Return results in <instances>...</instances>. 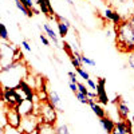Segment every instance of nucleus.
Masks as SVG:
<instances>
[{
  "mask_svg": "<svg viewBox=\"0 0 134 134\" xmlns=\"http://www.w3.org/2000/svg\"><path fill=\"white\" fill-rule=\"evenodd\" d=\"M127 66L130 67V69L134 70V51L129 54V58H127Z\"/></svg>",
  "mask_w": 134,
  "mask_h": 134,
  "instance_id": "obj_31",
  "label": "nucleus"
},
{
  "mask_svg": "<svg viewBox=\"0 0 134 134\" xmlns=\"http://www.w3.org/2000/svg\"><path fill=\"white\" fill-rule=\"evenodd\" d=\"M115 44L121 52H133L134 51V27L130 24L129 19H125L122 23L115 26Z\"/></svg>",
  "mask_w": 134,
  "mask_h": 134,
  "instance_id": "obj_2",
  "label": "nucleus"
},
{
  "mask_svg": "<svg viewBox=\"0 0 134 134\" xmlns=\"http://www.w3.org/2000/svg\"><path fill=\"white\" fill-rule=\"evenodd\" d=\"M43 31H44V34L48 36V39L51 40V42H54V44L57 47H59V35H57V32L54 31V28L48 24V23H44L43 24Z\"/></svg>",
  "mask_w": 134,
  "mask_h": 134,
  "instance_id": "obj_13",
  "label": "nucleus"
},
{
  "mask_svg": "<svg viewBox=\"0 0 134 134\" xmlns=\"http://www.w3.org/2000/svg\"><path fill=\"white\" fill-rule=\"evenodd\" d=\"M39 39H40V42L44 44V46H50V40H48V36L46 35V34H40Z\"/></svg>",
  "mask_w": 134,
  "mask_h": 134,
  "instance_id": "obj_30",
  "label": "nucleus"
},
{
  "mask_svg": "<svg viewBox=\"0 0 134 134\" xmlns=\"http://www.w3.org/2000/svg\"><path fill=\"white\" fill-rule=\"evenodd\" d=\"M57 126L50 125V124H43L40 122L38 126V134H57Z\"/></svg>",
  "mask_w": 134,
  "mask_h": 134,
  "instance_id": "obj_16",
  "label": "nucleus"
},
{
  "mask_svg": "<svg viewBox=\"0 0 134 134\" xmlns=\"http://www.w3.org/2000/svg\"><path fill=\"white\" fill-rule=\"evenodd\" d=\"M75 98L79 100L82 105H88V97H87L86 94H83V93H81V91H76V93H75Z\"/></svg>",
  "mask_w": 134,
  "mask_h": 134,
  "instance_id": "obj_22",
  "label": "nucleus"
},
{
  "mask_svg": "<svg viewBox=\"0 0 134 134\" xmlns=\"http://www.w3.org/2000/svg\"><path fill=\"white\" fill-rule=\"evenodd\" d=\"M0 35H2V40H8V30L4 23H0Z\"/></svg>",
  "mask_w": 134,
  "mask_h": 134,
  "instance_id": "obj_24",
  "label": "nucleus"
},
{
  "mask_svg": "<svg viewBox=\"0 0 134 134\" xmlns=\"http://www.w3.org/2000/svg\"><path fill=\"white\" fill-rule=\"evenodd\" d=\"M2 102L5 107H16L19 103L23 102V98L19 95L16 88L2 87Z\"/></svg>",
  "mask_w": 134,
  "mask_h": 134,
  "instance_id": "obj_4",
  "label": "nucleus"
},
{
  "mask_svg": "<svg viewBox=\"0 0 134 134\" xmlns=\"http://www.w3.org/2000/svg\"><path fill=\"white\" fill-rule=\"evenodd\" d=\"M106 79L105 78H98L97 79V102H99L100 105H107L109 103V97L106 93Z\"/></svg>",
  "mask_w": 134,
  "mask_h": 134,
  "instance_id": "obj_8",
  "label": "nucleus"
},
{
  "mask_svg": "<svg viewBox=\"0 0 134 134\" xmlns=\"http://www.w3.org/2000/svg\"><path fill=\"white\" fill-rule=\"evenodd\" d=\"M75 71H76V74H78V76H81L82 79L86 82L87 79H90V74H88L86 70H83V67H76L75 69Z\"/></svg>",
  "mask_w": 134,
  "mask_h": 134,
  "instance_id": "obj_21",
  "label": "nucleus"
},
{
  "mask_svg": "<svg viewBox=\"0 0 134 134\" xmlns=\"http://www.w3.org/2000/svg\"><path fill=\"white\" fill-rule=\"evenodd\" d=\"M20 2L23 3V4H24L27 8L32 9V11H34V14H35V15H36V14H39V11H40V9H36V8H35L36 0H20Z\"/></svg>",
  "mask_w": 134,
  "mask_h": 134,
  "instance_id": "obj_20",
  "label": "nucleus"
},
{
  "mask_svg": "<svg viewBox=\"0 0 134 134\" xmlns=\"http://www.w3.org/2000/svg\"><path fill=\"white\" fill-rule=\"evenodd\" d=\"M111 134H133L131 121L130 119H121V121L115 122V127Z\"/></svg>",
  "mask_w": 134,
  "mask_h": 134,
  "instance_id": "obj_10",
  "label": "nucleus"
},
{
  "mask_svg": "<svg viewBox=\"0 0 134 134\" xmlns=\"http://www.w3.org/2000/svg\"><path fill=\"white\" fill-rule=\"evenodd\" d=\"M28 74L30 70H28V66L24 63V60L14 62L5 67H2V70H0L2 87L16 88L27 78Z\"/></svg>",
  "mask_w": 134,
  "mask_h": 134,
  "instance_id": "obj_1",
  "label": "nucleus"
},
{
  "mask_svg": "<svg viewBox=\"0 0 134 134\" xmlns=\"http://www.w3.org/2000/svg\"><path fill=\"white\" fill-rule=\"evenodd\" d=\"M129 21H130V24L134 27V15H131V16L129 18Z\"/></svg>",
  "mask_w": 134,
  "mask_h": 134,
  "instance_id": "obj_35",
  "label": "nucleus"
},
{
  "mask_svg": "<svg viewBox=\"0 0 134 134\" xmlns=\"http://www.w3.org/2000/svg\"><path fill=\"white\" fill-rule=\"evenodd\" d=\"M16 48H12L11 44H7L5 40H2V47H0V55H2V67H5L11 63H14Z\"/></svg>",
  "mask_w": 134,
  "mask_h": 134,
  "instance_id": "obj_6",
  "label": "nucleus"
},
{
  "mask_svg": "<svg viewBox=\"0 0 134 134\" xmlns=\"http://www.w3.org/2000/svg\"><path fill=\"white\" fill-rule=\"evenodd\" d=\"M81 60H82V63H83V64H87V66H91V67H95V66H97L95 60H93L91 58L86 57V55H83V54H82V58H81Z\"/></svg>",
  "mask_w": 134,
  "mask_h": 134,
  "instance_id": "obj_25",
  "label": "nucleus"
},
{
  "mask_svg": "<svg viewBox=\"0 0 134 134\" xmlns=\"http://www.w3.org/2000/svg\"><path fill=\"white\" fill-rule=\"evenodd\" d=\"M86 85H87V87L88 88H90V90H93V91H97V83L91 79V78H90V79H87L86 81Z\"/></svg>",
  "mask_w": 134,
  "mask_h": 134,
  "instance_id": "obj_29",
  "label": "nucleus"
},
{
  "mask_svg": "<svg viewBox=\"0 0 134 134\" xmlns=\"http://www.w3.org/2000/svg\"><path fill=\"white\" fill-rule=\"evenodd\" d=\"M2 134H24V131L21 129H18V127H12V126H4L2 127Z\"/></svg>",
  "mask_w": 134,
  "mask_h": 134,
  "instance_id": "obj_19",
  "label": "nucleus"
},
{
  "mask_svg": "<svg viewBox=\"0 0 134 134\" xmlns=\"http://www.w3.org/2000/svg\"><path fill=\"white\" fill-rule=\"evenodd\" d=\"M21 48L23 50H26L27 52H32V48H31V46H30V43L27 42V40H21Z\"/></svg>",
  "mask_w": 134,
  "mask_h": 134,
  "instance_id": "obj_32",
  "label": "nucleus"
},
{
  "mask_svg": "<svg viewBox=\"0 0 134 134\" xmlns=\"http://www.w3.org/2000/svg\"><path fill=\"white\" fill-rule=\"evenodd\" d=\"M69 86H70V90H71L74 94L78 91V85H76V83H69Z\"/></svg>",
  "mask_w": 134,
  "mask_h": 134,
  "instance_id": "obj_34",
  "label": "nucleus"
},
{
  "mask_svg": "<svg viewBox=\"0 0 134 134\" xmlns=\"http://www.w3.org/2000/svg\"><path fill=\"white\" fill-rule=\"evenodd\" d=\"M57 134H70V129H69V125L66 124H60V125H57Z\"/></svg>",
  "mask_w": 134,
  "mask_h": 134,
  "instance_id": "obj_23",
  "label": "nucleus"
},
{
  "mask_svg": "<svg viewBox=\"0 0 134 134\" xmlns=\"http://www.w3.org/2000/svg\"><path fill=\"white\" fill-rule=\"evenodd\" d=\"M87 97L90 98V99H97V98H98V95H97V91H93V90H88V93H87Z\"/></svg>",
  "mask_w": 134,
  "mask_h": 134,
  "instance_id": "obj_33",
  "label": "nucleus"
},
{
  "mask_svg": "<svg viewBox=\"0 0 134 134\" xmlns=\"http://www.w3.org/2000/svg\"><path fill=\"white\" fill-rule=\"evenodd\" d=\"M36 4H38V7H39V9H40V12L44 14L46 16L52 18V16L55 15L54 8H52V5H51V3H50V0H36Z\"/></svg>",
  "mask_w": 134,
  "mask_h": 134,
  "instance_id": "obj_11",
  "label": "nucleus"
},
{
  "mask_svg": "<svg viewBox=\"0 0 134 134\" xmlns=\"http://www.w3.org/2000/svg\"><path fill=\"white\" fill-rule=\"evenodd\" d=\"M14 2H15L16 8H18L19 11H21V14H24L27 18H32L34 15H35V14H34V11H32V9H30V8H27L23 3L20 2V0H14Z\"/></svg>",
  "mask_w": 134,
  "mask_h": 134,
  "instance_id": "obj_17",
  "label": "nucleus"
},
{
  "mask_svg": "<svg viewBox=\"0 0 134 134\" xmlns=\"http://www.w3.org/2000/svg\"><path fill=\"white\" fill-rule=\"evenodd\" d=\"M18 111L20 113L21 117H28V115H32V114H36V109H38V103H35L34 100H30V99H23V102L19 103L16 106Z\"/></svg>",
  "mask_w": 134,
  "mask_h": 134,
  "instance_id": "obj_7",
  "label": "nucleus"
},
{
  "mask_svg": "<svg viewBox=\"0 0 134 134\" xmlns=\"http://www.w3.org/2000/svg\"><path fill=\"white\" fill-rule=\"evenodd\" d=\"M70 60H71V64L75 67V69H76V67H82V60L79 59V58H76V57H70Z\"/></svg>",
  "mask_w": 134,
  "mask_h": 134,
  "instance_id": "obj_26",
  "label": "nucleus"
},
{
  "mask_svg": "<svg viewBox=\"0 0 134 134\" xmlns=\"http://www.w3.org/2000/svg\"><path fill=\"white\" fill-rule=\"evenodd\" d=\"M76 85H78V91H81V93H83V94H86V95H87V93H88L87 85H85L83 82H78Z\"/></svg>",
  "mask_w": 134,
  "mask_h": 134,
  "instance_id": "obj_27",
  "label": "nucleus"
},
{
  "mask_svg": "<svg viewBox=\"0 0 134 134\" xmlns=\"http://www.w3.org/2000/svg\"><path fill=\"white\" fill-rule=\"evenodd\" d=\"M114 103L117 105V114L119 119H129L130 115V107L129 105L125 102V99H122L121 95H118L114 100Z\"/></svg>",
  "mask_w": 134,
  "mask_h": 134,
  "instance_id": "obj_9",
  "label": "nucleus"
},
{
  "mask_svg": "<svg viewBox=\"0 0 134 134\" xmlns=\"http://www.w3.org/2000/svg\"><path fill=\"white\" fill-rule=\"evenodd\" d=\"M91 110H93V113L97 115V118H103V117H106V110L100 106V105H98V103H95L93 107H91Z\"/></svg>",
  "mask_w": 134,
  "mask_h": 134,
  "instance_id": "obj_18",
  "label": "nucleus"
},
{
  "mask_svg": "<svg viewBox=\"0 0 134 134\" xmlns=\"http://www.w3.org/2000/svg\"><path fill=\"white\" fill-rule=\"evenodd\" d=\"M36 114L40 117V121L43 124H50L55 125L58 119V109L55 107L50 100H44V102H38Z\"/></svg>",
  "mask_w": 134,
  "mask_h": 134,
  "instance_id": "obj_3",
  "label": "nucleus"
},
{
  "mask_svg": "<svg viewBox=\"0 0 134 134\" xmlns=\"http://www.w3.org/2000/svg\"><path fill=\"white\" fill-rule=\"evenodd\" d=\"M99 124H100V126H102V129L107 133V134H111L113 133V130H114V127H115V122L111 119L110 117H103V118H100L99 119Z\"/></svg>",
  "mask_w": 134,
  "mask_h": 134,
  "instance_id": "obj_14",
  "label": "nucleus"
},
{
  "mask_svg": "<svg viewBox=\"0 0 134 134\" xmlns=\"http://www.w3.org/2000/svg\"><path fill=\"white\" fill-rule=\"evenodd\" d=\"M48 100L50 102L58 109V111H63L62 107H60V103H62V99L58 94V91H55L54 88H51V90H48Z\"/></svg>",
  "mask_w": 134,
  "mask_h": 134,
  "instance_id": "obj_15",
  "label": "nucleus"
},
{
  "mask_svg": "<svg viewBox=\"0 0 134 134\" xmlns=\"http://www.w3.org/2000/svg\"><path fill=\"white\" fill-rule=\"evenodd\" d=\"M67 3H69L70 5H72V4H74V3H72V0H67Z\"/></svg>",
  "mask_w": 134,
  "mask_h": 134,
  "instance_id": "obj_36",
  "label": "nucleus"
},
{
  "mask_svg": "<svg viewBox=\"0 0 134 134\" xmlns=\"http://www.w3.org/2000/svg\"><path fill=\"white\" fill-rule=\"evenodd\" d=\"M69 78H70V83H78V74H76V71L74 72V71H69Z\"/></svg>",
  "mask_w": 134,
  "mask_h": 134,
  "instance_id": "obj_28",
  "label": "nucleus"
},
{
  "mask_svg": "<svg viewBox=\"0 0 134 134\" xmlns=\"http://www.w3.org/2000/svg\"><path fill=\"white\" fill-rule=\"evenodd\" d=\"M3 113H4V115H5L7 125L12 126V127H18V129H20V126H21V121H23V117L20 115V113L18 111L16 107H5V106H4Z\"/></svg>",
  "mask_w": 134,
  "mask_h": 134,
  "instance_id": "obj_5",
  "label": "nucleus"
},
{
  "mask_svg": "<svg viewBox=\"0 0 134 134\" xmlns=\"http://www.w3.org/2000/svg\"><path fill=\"white\" fill-rule=\"evenodd\" d=\"M105 18L107 20H110L111 23H114L115 26H118L119 23H122L125 19H122L121 14H118L117 11H113V9H110V8H106L105 9Z\"/></svg>",
  "mask_w": 134,
  "mask_h": 134,
  "instance_id": "obj_12",
  "label": "nucleus"
}]
</instances>
